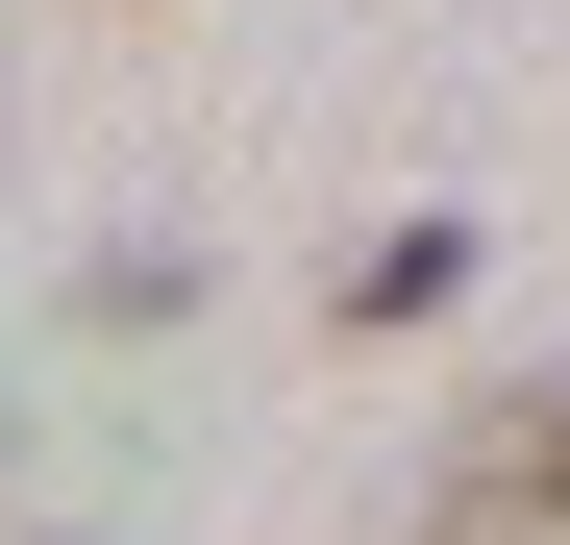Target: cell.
Masks as SVG:
<instances>
[{
    "label": "cell",
    "mask_w": 570,
    "mask_h": 545,
    "mask_svg": "<svg viewBox=\"0 0 570 545\" xmlns=\"http://www.w3.org/2000/svg\"><path fill=\"white\" fill-rule=\"evenodd\" d=\"M397 545H570V373H521V397H471V446H446V496H422Z\"/></svg>",
    "instance_id": "6da1fadb"
}]
</instances>
